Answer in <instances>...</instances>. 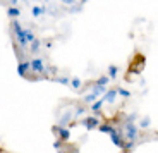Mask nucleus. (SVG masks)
I'll list each match as a JSON object with an SVG mask.
<instances>
[{
    "mask_svg": "<svg viewBox=\"0 0 158 153\" xmlns=\"http://www.w3.org/2000/svg\"><path fill=\"white\" fill-rule=\"evenodd\" d=\"M53 131H57L60 141H67V139H71V129H69V127L55 126V127H53Z\"/></svg>",
    "mask_w": 158,
    "mask_h": 153,
    "instance_id": "nucleus-4",
    "label": "nucleus"
},
{
    "mask_svg": "<svg viewBox=\"0 0 158 153\" xmlns=\"http://www.w3.org/2000/svg\"><path fill=\"white\" fill-rule=\"evenodd\" d=\"M60 2H62L64 5H69V7L74 5V4H77V0H60Z\"/></svg>",
    "mask_w": 158,
    "mask_h": 153,
    "instance_id": "nucleus-24",
    "label": "nucleus"
},
{
    "mask_svg": "<svg viewBox=\"0 0 158 153\" xmlns=\"http://www.w3.org/2000/svg\"><path fill=\"white\" fill-rule=\"evenodd\" d=\"M43 2H50V0H43Z\"/></svg>",
    "mask_w": 158,
    "mask_h": 153,
    "instance_id": "nucleus-30",
    "label": "nucleus"
},
{
    "mask_svg": "<svg viewBox=\"0 0 158 153\" xmlns=\"http://www.w3.org/2000/svg\"><path fill=\"white\" fill-rule=\"evenodd\" d=\"M7 16L10 17V19H19V16H21V9L17 7H14V5H10V7L7 9Z\"/></svg>",
    "mask_w": 158,
    "mask_h": 153,
    "instance_id": "nucleus-11",
    "label": "nucleus"
},
{
    "mask_svg": "<svg viewBox=\"0 0 158 153\" xmlns=\"http://www.w3.org/2000/svg\"><path fill=\"white\" fill-rule=\"evenodd\" d=\"M24 2H31V0H24ZM33 2H36V0H33Z\"/></svg>",
    "mask_w": 158,
    "mask_h": 153,
    "instance_id": "nucleus-29",
    "label": "nucleus"
},
{
    "mask_svg": "<svg viewBox=\"0 0 158 153\" xmlns=\"http://www.w3.org/2000/svg\"><path fill=\"white\" fill-rule=\"evenodd\" d=\"M86 107H77V108H74L72 110V114H74V117H81V115L84 114V112H86Z\"/></svg>",
    "mask_w": 158,
    "mask_h": 153,
    "instance_id": "nucleus-21",
    "label": "nucleus"
},
{
    "mask_svg": "<svg viewBox=\"0 0 158 153\" xmlns=\"http://www.w3.org/2000/svg\"><path fill=\"white\" fill-rule=\"evenodd\" d=\"M74 119V114H72V110H67V112H64L59 119V124L57 126H62V127H67V124H71V121Z\"/></svg>",
    "mask_w": 158,
    "mask_h": 153,
    "instance_id": "nucleus-7",
    "label": "nucleus"
},
{
    "mask_svg": "<svg viewBox=\"0 0 158 153\" xmlns=\"http://www.w3.org/2000/svg\"><path fill=\"white\" fill-rule=\"evenodd\" d=\"M9 4H10V5H14V7H16V5L19 4V0H9Z\"/></svg>",
    "mask_w": 158,
    "mask_h": 153,
    "instance_id": "nucleus-26",
    "label": "nucleus"
},
{
    "mask_svg": "<svg viewBox=\"0 0 158 153\" xmlns=\"http://www.w3.org/2000/svg\"><path fill=\"white\" fill-rule=\"evenodd\" d=\"M115 98H117V90H107L105 93H103V100L105 102H108V103H114L115 102Z\"/></svg>",
    "mask_w": 158,
    "mask_h": 153,
    "instance_id": "nucleus-10",
    "label": "nucleus"
},
{
    "mask_svg": "<svg viewBox=\"0 0 158 153\" xmlns=\"http://www.w3.org/2000/svg\"><path fill=\"white\" fill-rule=\"evenodd\" d=\"M59 153H69V151H64V150H60V151Z\"/></svg>",
    "mask_w": 158,
    "mask_h": 153,
    "instance_id": "nucleus-28",
    "label": "nucleus"
},
{
    "mask_svg": "<svg viewBox=\"0 0 158 153\" xmlns=\"http://www.w3.org/2000/svg\"><path fill=\"white\" fill-rule=\"evenodd\" d=\"M29 71H31V67H29V60H21V62L17 64V74H19L21 78H26Z\"/></svg>",
    "mask_w": 158,
    "mask_h": 153,
    "instance_id": "nucleus-6",
    "label": "nucleus"
},
{
    "mask_svg": "<svg viewBox=\"0 0 158 153\" xmlns=\"http://www.w3.org/2000/svg\"><path fill=\"white\" fill-rule=\"evenodd\" d=\"M29 67H31V71L36 72V74H43L45 69H47V64H45L43 59H40V57H36V59L29 60Z\"/></svg>",
    "mask_w": 158,
    "mask_h": 153,
    "instance_id": "nucleus-2",
    "label": "nucleus"
},
{
    "mask_svg": "<svg viewBox=\"0 0 158 153\" xmlns=\"http://www.w3.org/2000/svg\"><path fill=\"white\" fill-rule=\"evenodd\" d=\"M52 81H53V83H59V84H65V86H69V81H71V78L59 76V78H52Z\"/></svg>",
    "mask_w": 158,
    "mask_h": 153,
    "instance_id": "nucleus-18",
    "label": "nucleus"
},
{
    "mask_svg": "<svg viewBox=\"0 0 158 153\" xmlns=\"http://www.w3.org/2000/svg\"><path fill=\"white\" fill-rule=\"evenodd\" d=\"M139 126H141L143 129H146V127H150V126H151V119H150V117L141 119V122H139Z\"/></svg>",
    "mask_w": 158,
    "mask_h": 153,
    "instance_id": "nucleus-23",
    "label": "nucleus"
},
{
    "mask_svg": "<svg viewBox=\"0 0 158 153\" xmlns=\"http://www.w3.org/2000/svg\"><path fill=\"white\" fill-rule=\"evenodd\" d=\"M69 86H71L72 90L79 91V90H81V86H83V81H81L79 78H71V81H69Z\"/></svg>",
    "mask_w": 158,
    "mask_h": 153,
    "instance_id": "nucleus-13",
    "label": "nucleus"
},
{
    "mask_svg": "<svg viewBox=\"0 0 158 153\" xmlns=\"http://www.w3.org/2000/svg\"><path fill=\"white\" fill-rule=\"evenodd\" d=\"M40 48H41V41H40L38 38H36L35 41H31V43H29V52H31V53H38Z\"/></svg>",
    "mask_w": 158,
    "mask_h": 153,
    "instance_id": "nucleus-14",
    "label": "nucleus"
},
{
    "mask_svg": "<svg viewBox=\"0 0 158 153\" xmlns=\"http://www.w3.org/2000/svg\"><path fill=\"white\" fill-rule=\"evenodd\" d=\"M69 12L71 14H79V12H83V5H79V4H74L69 7Z\"/></svg>",
    "mask_w": 158,
    "mask_h": 153,
    "instance_id": "nucleus-20",
    "label": "nucleus"
},
{
    "mask_svg": "<svg viewBox=\"0 0 158 153\" xmlns=\"http://www.w3.org/2000/svg\"><path fill=\"white\" fill-rule=\"evenodd\" d=\"M60 146H62V141H60V139L53 141V148H55V150H60Z\"/></svg>",
    "mask_w": 158,
    "mask_h": 153,
    "instance_id": "nucleus-25",
    "label": "nucleus"
},
{
    "mask_svg": "<svg viewBox=\"0 0 158 153\" xmlns=\"http://www.w3.org/2000/svg\"><path fill=\"white\" fill-rule=\"evenodd\" d=\"M110 139H112V143H114L117 148H122L124 141H126V139H124V136H122V133H120V131H117V129H115L114 133H110Z\"/></svg>",
    "mask_w": 158,
    "mask_h": 153,
    "instance_id": "nucleus-5",
    "label": "nucleus"
},
{
    "mask_svg": "<svg viewBox=\"0 0 158 153\" xmlns=\"http://www.w3.org/2000/svg\"><path fill=\"white\" fill-rule=\"evenodd\" d=\"M120 133H122V136L126 138L127 141H136V139H138V134H139V129H138V126H136L134 122H127L126 121L124 129L120 131Z\"/></svg>",
    "mask_w": 158,
    "mask_h": 153,
    "instance_id": "nucleus-1",
    "label": "nucleus"
},
{
    "mask_svg": "<svg viewBox=\"0 0 158 153\" xmlns=\"http://www.w3.org/2000/svg\"><path fill=\"white\" fill-rule=\"evenodd\" d=\"M24 36H26V41H28V43H31V41L36 40V36H35V33H33L31 28H26V29H24Z\"/></svg>",
    "mask_w": 158,
    "mask_h": 153,
    "instance_id": "nucleus-16",
    "label": "nucleus"
},
{
    "mask_svg": "<svg viewBox=\"0 0 158 153\" xmlns=\"http://www.w3.org/2000/svg\"><path fill=\"white\" fill-rule=\"evenodd\" d=\"M98 131H100V133H105V134H110V133H114V131H115V127L110 126V124H100Z\"/></svg>",
    "mask_w": 158,
    "mask_h": 153,
    "instance_id": "nucleus-15",
    "label": "nucleus"
},
{
    "mask_svg": "<svg viewBox=\"0 0 158 153\" xmlns=\"http://www.w3.org/2000/svg\"><path fill=\"white\" fill-rule=\"evenodd\" d=\"M86 2H88V0H79V5H84Z\"/></svg>",
    "mask_w": 158,
    "mask_h": 153,
    "instance_id": "nucleus-27",
    "label": "nucleus"
},
{
    "mask_svg": "<svg viewBox=\"0 0 158 153\" xmlns=\"http://www.w3.org/2000/svg\"><path fill=\"white\" fill-rule=\"evenodd\" d=\"M108 83H110V79L107 78V76H102V78H98L95 81V84L96 86H103V88H107L108 86Z\"/></svg>",
    "mask_w": 158,
    "mask_h": 153,
    "instance_id": "nucleus-17",
    "label": "nucleus"
},
{
    "mask_svg": "<svg viewBox=\"0 0 158 153\" xmlns=\"http://www.w3.org/2000/svg\"><path fill=\"white\" fill-rule=\"evenodd\" d=\"M81 124H83L88 131H91V129H95V127H98L100 124H102V121H100L96 115H88V117L81 119Z\"/></svg>",
    "mask_w": 158,
    "mask_h": 153,
    "instance_id": "nucleus-3",
    "label": "nucleus"
},
{
    "mask_svg": "<svg viewBox=\"0 0 158 153\" xmlns=\"http://www.w3.org/2000/svg\"><path fill=\"white\" fill-rule=\"evenodd\" d=\"M134 146H136V141H124L122 150H126V151H131V150H134Z\"/></svg>",
    "mask_w": 158,
    "mask_h": 153,
    "instance_id": "nucleus-22",
    "label": "nucleus"
},
{
    "mask_svg": "<svg viewBox=\"0 0 158 153\" xmlns=\"http://www.w3.org/2000/svg\"><path fill=\"white\" fill-rule=\"evenodd\" d=\"M103 105H105V100H103V96H100L98 100H95V102L89 105V110L96 114V112H100V110L103 108Z\"/></svg>",
    "mask_w": 158,
    "mask_h": 153,
    "instance_id": "nucleus-9",
    "label": "nucleus"
},
{
    "mask_svg": "<svg viewBox=\"0 0 158 153\" xmlns=\"http://www.w3.org/2000/svg\"><path fill=\"white\" fill-rule=\"evenodd\" d=\"M107 72H108V74H107V78L112 81V79H115V78H117V74H118V67L115 66V64H110V66H108V69H107Z\"/></svg>",
    "mask_w": 158,
    "mask_h": 153,
    "instance_id": "nucleus-12",
    "label": "nucleus"
},
{
    "mask_svg": "<svg viewBox=\"0 0 158 153\" xmlns=\"http://www.w3.org/2000/svg\"><path fill=\"white\" fill-rule=\"evenodd\" d=\"M47 12H48L47 5H33L31 16L33 17H40V16H43V14H47Z\"/></svg>",
    "mask_w": 158,
    "mask_h": 153,
    "instance_id": "nucleus-8",
    "label": "nucleus"
},
{
    "mask_svg": "<svg viewBox=\"0 0 158 153\" xmlns=\"http://www.w3.org/2000/svg\"><path fill=\"white\" fill-rule=\"evenodd\" d=\"M115 90H117V96H122V98H129L131 96L129 90H124V88H115Z\"/></svg>",
    "mask_w": 158,
    "mask_h": 153,
    "instance_id": "nucleus-19",
    "label": "nucleus"
}]
</instances>
